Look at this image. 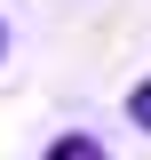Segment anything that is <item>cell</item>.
I'll return each instance as SVG.
<instances>
[{
    "label": "cell",
    "instance_id": "1",
    "mask_svg": "<svg viewBox=\"0 0 151 160\" xmlns=\"http://www.w3.org/2000/svg\"><path fill=\"white\" fill-rule=\"evenodd\" d=\"M40 160H112V152H103V144H95L88 128H64V136L48 144V152H40Z\"/></svg>",
    "mask_w": 151,
    "mask_h": 160
},
{
    "label": "cell",
    "instance_id": "2",
    "mask_svg": "<svg viewBox=\"0 0 151 160\" xmlns=\"http://www.w3.org/2000/svg\"><path fill=\"white\" fill-rule=\"evenodd\" d=\"M127 120H135V128H143V136H151V72H143V80H135V88H127Z\"/></svg>",
    "mask_w": 151,
    "mask_h": 160
},
{
    "label": "cell",
    "instance_id": "3",
    "mask_svg": "<svg viewBox=\"0 0 151 160\" xmlns=\"http://www.w3.org/2000/svg\"><path fill=\"white\" fill-rule=\"evenodd\" d=\"M0 56H8V24H0Z\"/></svg>",
    "mask_w": 151,
    "mask_h": 160
}]
</instances>
